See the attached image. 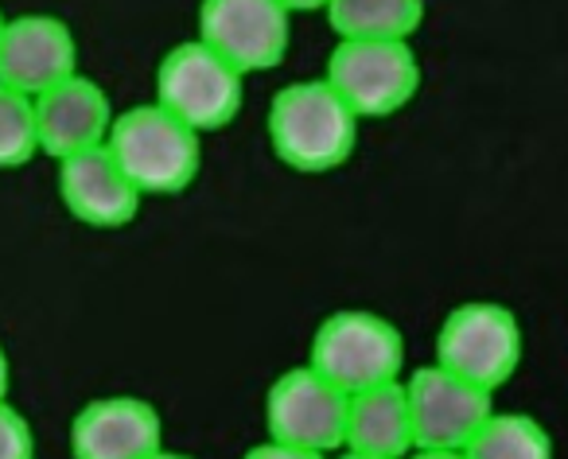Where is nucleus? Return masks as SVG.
Returning <instances> with one entry per match:
<instances>
[{
	"mask_svg": "<svg viewBox=\"0 0 568 459\" xmlns=\"http://www.w3.org/2000/svg\"><path fill=\"white\" fill-rule=\"evenodd\" d=\"M405 459H467L464 451H452V448H413Z\"/></svg>",
	"mask_w": 568,
	"mask_h": 459,
	"instance_id": "nucleus-20",
	"label": "nucleus"
},
{
	"mask_svg": "<svg viewBox=\"0 0 568 459\" xmlns=\"http://www.w3.org/2000/svg\"><path fill=\"white\" fill-rule=\"evenodd\" d=\"M332 459H389V456H371V451H351V448H343V451H335Z\"/></svg>",
	"mask_w": 568,
	"mask_h": 459,
	"instance_id": "nucleus-23",
	"label": "nucleus"
},
{
	"mask_svg": "<svg viewBox=\"0 0 568 459\" xmlns=\"http://www.w3.org/2000/svg\"><path fill=\"white\" fill-rule=\"evenodd\" d=\"M343 448L371 451V456H389V459H405L417 448L405 378L363 389V394H351L347 443H343Z\"/></svg>",
	"mask_w": 568,
	"mask_h": 459,
	"instance_id": "nucleus-14",
	"label": "nucleus"
},
{
	"mask_svg": "<svg viewBox=\"0 0 568 459\" xmlns=\"http://www.w3.org/2000/svg\"><path fill=\"white\" fill-rule=\"evenodd\" d=\"M79 71V40L71 24L51 12H24L9 17L0 40V82L28 98L63 86Z\"/></svg>",
	"mask_w": 568,
	"mask_h": 459,
	"instance_id": "nucleus-10",
	"label": "nucleus"
},
{
	"mask_svg": "<svg viewBox=\"0 0 568 459\" xmlns=\"http://www.w3.org/2000/svg\"><path fill=\"white\" fill-rule=\"evenodd\" d=\"M363 118L320 79L288 82L273 94L265 113V136L273 156L301 175L339 172L358 149Z\"/></svg>",
	"mask_w": 568,
	"mask_h": 459,
	"instance_id": "nucleus-1",
	"label": "nucleus"
},
{
	"mask_svg": "<svg viewBox=\"0 0 568 459\" xmlns=\"http://www.w3.org/2000/svg\"><path fill=\"white\" fill-rule=\"evenodd\" d=\"M168 113L187 121L195 133L234 125L245 105V74L211 51L203 40H183L164 51L156 67V98Z\"/></svg>",
	"mask_w": 568,
	"mask_h": 459,
	"instance_id": "nucleus-4",
	"label": "nucleus"
},
{
	"mask_svg": "<svg viewBox=\"0 0 568 459\" xmlns=\"http://www.w3.org/2000/svg\"><path fill=\"white\" fill-rule=\"evenodd\" d=\"M195 40L250 79L284 63L293 43V12L281 0H199Z\"/></svg>",
	"mask_w": 568,
	"mask_h": 459,
	"instance_id": "nucleus-8",
	"label": "nucleus"
},
{
	"mask_svg": "<svg viewBox=\"0 0 568 459\" xmlns=\"http://www.w3.org/2000/svg\"><path fill=\"white\" fill-rule=\"evenodd\" d=\"M4 28H9V17H4V9H0V40H4Z\"/></svg>",
	"mask_w": 568,
	"mask_h": 459,
	"instance_id": "nucleus-25",
	"label": "nucleus"
},
{
	"mask_svg": "<svg viewBox=\"0 0 568 459\" xmlns=\"http://www.w3.org/2000/svg\"><path fill=\"white\" fill-rule=\"evenodd\" d=\"M71 459H149L164 448V417L136 394H105L71 420Z\"/></svg>",
	"mask_w": 568,
	"mask_h": 459,
	"instance_id": "nucleus-11",
	"label": "nucleus"
},
{
	"mask_svg": "<svg viewBox=\"0 0 568 459\" xmlns=\"http://www.w3.org/2000/svg\"><path fill=\"white\" fill-rule=\"evenodd\" d=\"M36 121H40L43 156L59 164V160L79 156V152L102 149L113 133L118 110H113L102 82L90 74H74L63 86L36 98Z\"/></svg>",
	"mask_w": 568,
	"mask_h": 459,
	"instance_id": "nucleus-13",
	"label": "nucleus"
},
{
	"mask_svg": "<svg viewBox=\"0 0 568 459\" xmlns=\"http://www.w3.org/2000/svg\"><path fill=\"white\" fill-rule=\"evenodd\" d=\"M351 394L327 381L312 363L284 370L265 394V432L268 440L288 448L335 456L347 443Z\"/></svg>",
	"mask_w": 568,
	"mask_h": 459,
	"instance_id": "nucleus-7",
	"label": "nucleus"
},
{
	"mask_svg": "<svg viewBox=\"0 0 568 459\" xmlns=\"http://www.w3.org/2000/svg\"><path fill=\"white\" fill-rule=\"evenodd\" d=\"M149 459H195V456H183V451H172V448H160L156 456H149Z\"/></svg>",
	"mask_w": 568,
	"mask_h": 459,
	"instance_id": "nucleus-24",
	"label": "nucleus"
},
{
	"mask_svg": "<svg viewBox=\"0 0 568 459\" xmlns=\"http://www.w3.org/2000/svg\"><path fill=\"white\" fill-rule=\"evenodd\" d=\"M105 149L144 191V198L180 195L203 172V133H195L187 121L168 113L160 102L121 110Z\"/></svg>",
	"mask_w": 568,
	"mask_h": 459,
	"instance_id": "nucleus-2",
	"label": "nucleus"
},
{
	"mask_svg": "<svg viewBox=\"0 0 568 459\" xmlns=\"http://www.w3.org/2000/svg\"><path fill=\"white\" fill-rule=\"evenodd\" d=\"M55 187L67 214L90 230H125L129 222H136L144 203V191L129 180L105 144L59 160Z\"/></svg>",
	"mask_w": 568,
	"mask_h": 459,
	"instance_id": "nucleus-12",
	"label": "nucleus"
},
{
	"mask_svg": "<svg viewBox=\"0 0 568 459\" xmlns=\"http://www.w3.org/2000/svg\"><path fill=\"white\" fill-rule=\"evenodd\" d=\"M324 79L363 121H386L417 98L420 59L409 40H339Z\"/></svg>",
	"mask_w": 568,
	"mask_h": 459,
	"instance_id": "nucleus-6",
	"label": "nucleus"
},
{
	"mask_svg": "<svg viewBox=\"0 0 568 459\" xmlns=\"http://www.w3.org/2000/svg\"><path fill=\"white\" fill-rule=\"evenodd\" d=\"M308 363L343 394L397 381L405 370V335L394 319L366 308H339L320 319L308 343Z\"/></svg>",
	"mask_w": 568,
	"mask_h": 459,
	"instance_id": "nucleus-3",
	"label": "nucleus"
},
{
	"mask_svg": "<svg viewBox=\"0 0 568 459\" xmlns=\"http://www.w3.org/2000/svg\"><path fill=\"white\" fill-rule=\"evenodd\" d=\"M324 17L339 40H413L425 0H327Z\"/></svg>",
	"mask_w": 568,
	"mask_h": 459,
	"instance_id": "nucleus-15",
	"label": "nucleus"
},
{
	"mask_svg": "<svg viewBox=\"0 0 568 459\" xmlns=\"http://www.w3.org/2000/svg\"><path fill=\"white\" fill-rule=\"evenodd\" d=\"M0 459H36V432L12 401H0Z\"/></svg>",
	"mask_w": 568,
	"mask_h": 459,
	"instance_id": "nucleus-18",
	"label": "nucleus"
},
{
	"mask_svg": "<svg viewBox=\"0 0 568 459\" xmlns=\"http://www.w3.org/2000/svg\"><path fill=\"white\" fill-rule=\"evenodd\" d=\"M40 121H36V98L0 82V172L28 167L40 156Z\"/></svg>",
	"mask_w": 568,
	"mask_h": 459,
	"instance_id": "nucleus-17",
	"label": "nucleus"
},
{
	"mask_svg": "<svg viewBox=\"0 0 568 459\" xmlns=\"http://www.w3.org/2000/svg\"><path fill=\"white\" fill-rule=\"evenodd\" d=\"M9 386H12V363H9V350L0 347V401H9Z\"/></svg>",
	"mask_w": 568,
	"mask_h": 459,
	"instance_id": "nucleus-21",
	"label": "nucleus"
},
{
	"mask_svg": "<svg viewBox=\"0 0 568 459\" xmlns=\"http://www.w3.org/2000/svg\"><path fill=\"white\" fill-rule=\"evenodd\" d=\"M413 412V440L417 448H452L464 451L495 412V394L464 381L459 374L428 363L405 378Z\"/></svg>",
	"mask_w": 568,
	"mask_h": 459,
	"instance_id": "nucleus-9",
	"label": "nucleus"
},
{
	"mask_svg": "<svg viewBox=\"0 0 568 459\" xmlns=\"http://www.w3.org/2000/svg\"><path fill=\"white\" fill-rule=\"evenodd\" d=\"M467 459H557L552 436L529 412H490L487 425L464 448Z\"/></svg>",
	"mask_w": 568,
	"mask_h": 459,
	"instance_id": "nucleus-16",
	"label": "nucleus"
},
{
	"mask_svg": "<svg viewBox=\"0 0 568 459\" xmlns=\"http://www.w3.org/2000/svg\"><path fill=\"white\" fill-rule=\"evenodd\" d=\"M281 4L293 12V17L296 12H324L327 9V0H281Z\"/></svg>",
	"mask_w": 568,
	"mask_h": 459,
	"instance_id": "nucleus-22",
	"label": "nucleus"
},
{
	"mask_svg": "<svg viewBox=\"0 0 568 459\" xmlns=\"http://www.w3.org/2000/svg\"><path fill=\"white\" fill-rule=\"evenodd\" d=\"M242 459H332V456H320V451H304V448H288V443H276V440H261L257 448H250Z\"/></svg>",
	"mask_w": 568,
	"mask_h": 459,
	"instance_id": "nucleus-19",
	"label": "nucleus"
},
{
	"mask_svg": "<svg viewBox=\"0 0 568 459\" xmlns=\"http://www.w3.org/2000/svg\"><path fill=\"white\" fill-rule=\"evenodd\" d=\"M521 355H526V335H521L518 316L506 304L467 300L444 316L433 363L495 394L518 374Z\"/></svg>",
	"mask_w": 568,
	"mask_h": 459,
	"instance_id": "nucleus-5",
	"label": "nucleus"
}]
</instances>
